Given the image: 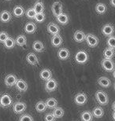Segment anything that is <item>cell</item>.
Returning a JSON list of instances; mask_svg holds the SVG:
<instances>
[{
  "instance_id": "obj_36",
  "label": "cell",
  "mask_w": 115,
  "mask_h": 121,
  "mask_svg": "<svg viewBox=\"0 0 115 121\" xmlns=\"http://www.w3.org/2000/svg\"><path fill=\"white\" fill-rule=\"evenodd\" d=\"M24 13H25L27 17L29 19H34L36 15V13L34 10L33 8H29L28 9H27V11Z\"/></svg>"
},
{
  "instance_id": "obj_2",
  "label": "cell",
  "mask_w": 115,
  "mask_h": 121,
  "mask_svg": "<svg viewBox=\"0 0 115 121\" xmlns=\"http://www.w3.org/2000/svg\"><path fill=\"white\" fill-rule=\"evenodd\" d=\"M88 54H87V52L84 51V50H79L75 55V60L77 61V63L80 65L85 64L88 60Z\"/></svg>"
},
{
  "instance_id": "obj_25",
  "label": "cell",
  "mask_w": 115,
  "mask_h": 121,
  "mask_svg": "<svg viewBox=\"0 0 115 121\" xmlns=\"http://www.w3.org/2000/svg\"><path fill=\"white\" fill-rule=\"evenodd\" d=\"M15 43L17 45L19 46V47H21L26 46L27 45V39L25 37V35H18L15 39Z\"/></svg>"
},
{
  "instance_id": "obj_10",
  "label": "cell",
  "mask_w": 115,
  "mask_h": 121,
  "mask_svg": "<svg viewBox=\"0 0 115 121\" xmlns=\"http://www.w3.org/2000/svg\"><path fill=\"white\" fill-rule=\"evenodd\" d=\"M51 10H52V13L54 16H58V14L63 13L62 12V4L60 1H55L52 4L51 6Z\"/></svg>"
},
{
  "instance_id": "obj_41",
  "label": "cell",
  "mask_w": 115,
  "mask_h": 121,
  "mask_svg": "<svg viewBox=\"0 0 115 121\" xmlns=\"http://www.w3.org/2000/svg\"><path fill=\"white\" fill-rule=\"evenodd\" d=\"M110 3H111V6L114 7L115 6V0H110Z\"/></svg>"
},
{
  "instance_id": "obj_29",
  "label": "cell",
  "mask_w": 115,
  "mask_h": 121,
  "mask_svg": "<svg viewBox=\"0 0 115 121\" xmlns=\"http://www.w3.org/2000/svg\"><path fill=\"white\" fill-rule=\"evenodd\" d=\"M92 115L93 117H95V118H102L104 115V111L101 107H95L94 109L92 110Z\"/></svg>"
},
{
  "instance_id": "obj_24",
  "label": "cell",
  "mask_w": 115,
  "mask_h": 121,
  "mask_svg": "<svg viewBox=\"0 0 115 121\" xmlns=\"http://www.w3.org/2000/svg\"><path fill=\"white\" fill-rule=\"evenodd\" d=\"M24 13H25L24 9L21 6H16L13 9V13L16 17H21Z\"/></svg>"
},
{
  "instance_id": "obj_32",
  "label": "cell",
  "mask_w": 115,
  "mask_h": 121,
  "mask_svg": "<svg viewBox=\"0 0 115 121\" xmlns=\"http://www.w3.org/2000/svg\"><path fill=\"white\" fill-rule=\"evenodd\" d=\"M46 108H55V107L58 106V101L56 100L55 98H48L47 100L46 101Z\"/></svg>"
},
{
  "instance_id": "obj_1",
  "label": "cell",
  "mask_w": 115,
  "mask_h": 121,
  "mask_svg": "<svg viewBox=\"0 0 115 121\" xmlns=\"http://www.w3.org/2000/svg\"><path fill=\"white\" fill-rule=\"evenodd\" d=\"M95 98L99 105H106L109 103V98L106 92L102 91H98L95 93Z\"/></svg>"
},
{
  "instance_id": "obj_6",
  "label": "cell",
  "mask_w": 115,
  "mask_h": 121,
  "mask_svg": "<svg viewBox=\"0 0 115 121\" xmlns=\"http://www.w3.org/2000/svg\"><path fill=\"white\" fill-rule=\"evenodd\" d=\"M26 108L27 105L22 101H16L13 106V110L16 114H21L26 110Z\"/></svg>"
},
{
  "instance_id": "obj_35",
  "label": "cell",
  "mask_w": 115,
  "mask_h": 121,
  "mask_svg": "<svg viewBox=\"0 0 115 121\" xmlns=\"http://www.w3.org/2000/svg\"><path fill=\"white\" fill-rule=\"evenodd\" d=\"M35 20L39 23H43L46 20V13L44 12L43 13H36V15L35 17Z\"/></svg>"
},
{
  "instance_id": "obj_21",
  "label": "cell",
  "mask_w": 115,
  "mask_h": 121,
  "mask_svg": "<svg viewBox=\"0 0 115 121\" xmlns=\"http://www.w3.org/2000/svg\"><path fill=\"white\" fill-rule=\"evenodd\" d=\"M37 29L36 24L33 22H28L24 25V31L28 34H33Z\"/></svg>"
},
{
  "instance_id": "obj_18",
  "label": "cell",
  "mask_w": 115,
  "mask_h": 121,
  "mask_svg": "<svg viewBox=\"0 0 115 121\" xmlns=\"http://www.w3.org/2000/svg\"><path fill=\"white\" fill-rule=\"evenodd\" d=\"M85 33L83 31H76L73 34V39L77 43H82L85 39Z\"/></svg>"
},
{
  "instance_id": "obj_5",
  "label": "cell",
  "mask_w": 115,
  "mask_h": 121,
  "mask_svg": "<svg viewBox=\"0 0 115 121\" xmlns=\"http://www.w3.org/2000/svg\"><path fill=\"white\" fill-rule=\"evenodd\" d=\"M58 82L55 79L51 78L50 79L46 81L45 83V90L47 92H53L57 90L58 88Z\"/></svg>"
},
{
  "instance_id": "obj_15",
  "label": "cell",
  "mask_w": 115,
  "mask_h": 121,
  "mask_svg": "<svg viewBox=\"0 0 115 121\" xmlns=\"http://www.w3.org/2000/svg\"><path fill=\"white\" fill-rule=\"evenodd\" d=\"M70 56V52L67 48H61L58 52V57L60 60H67Z\"/></svg>"
},
{
  "instance_id": "obj_12",
  "label": "cell",
  "mask_w": 115,
  "mask_h": 121,
  "mask_svg": "<svg viewBox=\"0 0 115 121\" xmlns=\"http://www.w3.org/2000/svg\"><path fill=\"white\" fill-rule=\"evenodd\" d=\"M15 86L17 88V90L19 91L20 92H25L28 90V84L24 80L22 79H18L17 80L16 83H15Z\"/></svg>"
},
{
  "instance_id": "obj_11",
  "label": "cell",
  "mask_w": 115,
  "mask_h": 121,
  "mask_svg": "<svg viewBox=\"0 0 115 121\" xmlns=\"http://www.w3.org/2000/svg\"><path fill=\"white\" fill-rule=\"evenodd\" d=\"M26 60L29 65H32V66H36V65H39V63H40V60H39L37 56L35 54H33V53H28L27 54Z\"/></svg>"
},
{
  "instance_id": "obj_7",
  "label": "cell",
  "mask_w": 115,
  "mask_h": 121,
  "mask_svg": "<svg viewBox=\"0 0 115 121\" xmlns=\"http://www.w3.org/2000/svg\"><path fill=\"white\" fill-rule=\"evenodd\" d=\"M101 65L102 68L107 72H113L114 71V63L112 59L104 58L101 61Z\"/></svg>"
},
{
  "instance_id": "obj_9",
  "label": "cell",
  "mask_w": 115,
  "mask_h": 121,
  "mask_svg": "<svg viewBox=\"0 0 115 121\" xmlns=\"http://www.w3.org/2000/svg\"><path fill=\"white\" fill-rule=\"evenodd\" d=\"M17 80H18V78H17V76L15 75L9 74L5 77L4 83L6 84V86H8V87H12V86H15Z\"/></svg>"
},
{
  "instance_id": "obj_23",
  "label": "cell",
  "mask_w": 115,
  "mask_h": 121,
  "mask_svg": "<svg viewBox=\"0 0 115 121\" xmlns=\"http://www.w3.org/2000/svg\"><path fill=\"white\" fill-rule=\"evenodd\" d=\"M32 48L33 50H35L36 52L38 53H41L43 51H44L45 50V47L43 45V43L41 42V41H35L32 44Z\"/></svg>"
},
{
  "instance_id": "obj_8",
  "label": "cell",
  "mask_w": 115,
  "mask_h": 121,
  "mask_svg": "<svg viewBox=\"0 0 115 121\" xmlns=\"http://www.w3.org/2000/svg\"><path fill=\"white\" fill-rule=\"evenodd\" d=\"M74 101L77 105H84L87 101V97L84 93H78L75 96Z\"/></svg>"
},
{
  "instance_id": "obj_37",
  "label": "cell",
  "mask_w": 115,
  "mask_h": 121,
  "mask_svg": "<svg viewBox=\"0 0 115 121\" xmlns=\"http://www.w3.org/2000/svg\"><path fill=\"white\" fill-rule=\"evenodd\" d=\"M106 43H107V45H108L109 47L114 49V47H115V38H114V36H113V35L109 36V38L107 39Z\"/></svg>"
},
{
  "instance_id": "obj_34",
  "label": "cell",
  "mask_w": 115,
  "mask_h": 121,
  "mask_svg": "<svg viewBox=\"0 0 115 121\" xmlns=\"http://www.w3.org/2000/svg\"><path fill=\"white\" fill-rule=\"evenodd\" d=\"M36 109L38 112H44L46 109V105L44 101H38L36 105Z\"/></svg>"
},
{
  "instance_id": "obj_27",
  "label": "cell",
  "mask_w": 115,
  "mask_h": 121,
  "mask_svg": "<svg viewBox=\"0 0 115 121\" xmlns=\"http://www.w3.org/2000/svg\"><path fill=\"white\" fill-rule=\"evenodd\" d=\"M93 117H93L92 112H90V111H84L80 115V118H81L82 121H92Z\"/></svg>"
},
{
  "instance_id": "obj_33",
  "label": "cell",
  "mask_w": 115,
  "mask_h": 121,
  "mask_svg": "<svg viewBox=\"0 0 115 121\" xmlns=\"http://www.w3.org/2000/svg\"><path fill=\"white\" fill-rule=\"evenodd\" d=\"M95 10H96V12L99 14H103L106 11V6L104 3L99 2L95 6Z\"/></svg>"
},
{
  "instance_id": "obj_17",
  "label": "cell",
  "mask_w": 115,
  "mask_h": 121,
  "mask_svg": "<svg viewBox=\"0 0 115 121\" xmlns=\"http://www.w3.org/2000/svg\"><path fill=\"white\" fill-rule=\"evenodd\" d=\"M40 77L41 79L46 81V80H48V79H50L51 78H52V72H51L50 69H43V70H41V72H40Z\"/></svg>"
},
{
  "instance_id": "obj_22",
  "label": "cell",
  "mask_w": 115,
  "mask_h": 121,
  "mask_svg": "<svg viewBox=\"0 0 115 121\" xmlns=\"http://www.w3.org/2000/svg\"><path fill=\"white\" fill-rule=\"evenodd\" d=\"M12 15L8 10H3L0 13V21L3 23H7L11 20Z\"/></svg>"
},
{
  "instance_id": "obj_16",
  "label": "cell",
  "mask_w": 115,
  "mask_h": 121,
  "mask_svg": "<svg viewBox=\"0 0 115 121\" xmlns=\"http://www.w3.org/2000/svg\"><path fill=\"white\" fill-rule=\"evenodd\" d=\"M63 39L59 34H56L54 35L51 38V44L54 47H59L62 44Z\"/></svg>"
},
{
  "instance_id": "obj_13",
  "label": "cell",
  "mask_w": 115,
  "mask_h": 121,
  "mask_svg": "<svg viewBox=\"0 0 115 121\" xmlns=\"http://www.w3.org/2000/svg\"><path fill=\"white\" fill-rule=\"evenodd\" d=\"M46 29L47 31L51 35H56V34H59L60 32V28L58 27V25H56L55 23L51 22L47 25V27H46Z\"/></svg>"
},
{
  "instance_id": "obj_31",
  "label": "cell",
  "mask_w": 115,
  "mask_h": 121,
  "mask_svg": "<svg viewBox=\"0 0 115 121\" xmlns=\"http://www.w3.org/2000/svg\"><path fill=\"white\" fill-rule=\"evenodd\" d=\"M114 56V49L110 47H108L104 50L103 51V57L104 58L112 59Z\"/></svg>"
},
{
  "instance_id": "obj_38",
  "label": "cell",
  "mask_w": 115,
  "mask_h": 121,
  "mask_svg": "<svg viewBox=\"0 0 115 121\" xmlns=\"http://www.w3.org/2000/svg\"><path fill=\"white\" fill-rule=\"evenodd\" d=\"M19 121H34L32 117L29 114H24L20 117Z\"/></svg>"
},
{
  "instance_id": "obj_26",
  "label": "cell",
  "mask_w": 115,
  "mask_h": 121,
  "mask_svg": "<svg viewBox=\"0 0 115 121\" xmlns=\"http://www.w3.org/2000/svg\"><path fill=\"white\" fill-rule=\"evenodd\" d=\"M3 44H4V47H6V49L10 50V49H13V48L15 47L16 43H15V40H14L13 38L9 36V37L6 39V40L3 43Z\"/></svg>"
},
{
  "instance_id": "obj_28",
  "label": "cell",
  "mask_w": 115,
  "mask_h": 121,
  "mask_svg": "<svg viewBox=\"0 0 115 121\" xmlns=\"http://www.w3.org/2000/svg\"><path fill=\"white\" fill-rule=\"evenodd\" d=\"M53 115L54 117L55 118H58V119H59V118H62L63 116L65 114V111L63 110L62 108L61 107H55V108H53Z\"/></svg>"
},
{
  "instance_id": "obj_3",
  "label": "cell",
  "mask_w": 115,
  "mask_h": 121,
  "mask_svg": "<svg viewBox=\"0 0 115 121\" xmlns=\"http://www.w3.org/2000/svg\"><path fill=\"white\" fill-rule=\"evenodd\" d=\"M13 104V99L11 96L7 94H4L0 97V106L2 108H8Z\"/></svg>"
},
{
  "instance_id": "obj_39",
  "label": "cell",
  "mask_w": 115,
  "mask_h": 121,
  "mask_svg": "<svg viewBox=\"0 0 115 121\" xmlns=\"http://www.w3.org/2000/svg\"><path fill=\"white\" fill-rule=\"evenodd\" d=\"M8 37L9 35L6 31H0V43H3Z\"/></svg>"
},
{
  "instance_id": "obj_14",
  "label": "cell",
  "mask_w": 115,
  "mask_h": 121,
  "mask_svg": "<svg viewBox=\"0 0 115 121\" xmlns=\"http://www.w3.org/2000/svg\"><path fill=\"white\" fill-rule=\"evenodd\" d=\"M102 32L105 36H111L113 35V34L114 32V26L110 25V24H107L105 25L102 28Z\"/></svg>"
},
{
  "instance_id": "obj_40",
  "label": "cell",
  "mask_w": 115,
  "mask_h": 121,
  "mask_svg": "<svg viewBox=\"0 0 115 121\" xmlns=\"http://www.w3.org/2000/svg\"><path fill=\"white\" fill-rule=\"evenodd\" d=\"M56 118L54 117L53 113H46L44 117L45 121H55Z\"/></svg>"
},
{
  "instance_id": "obj_4",
  "label": "cell",
  "mask_w": 115,
  "mask_h": 121,
  "mask_svg": "<svg viewBox=\"0 0 115 121\" xmlns=\"http://www.w3.org/2000/svg\"><path fill=\"white\" fill-rule=\"evenodd\" d=\"M85 41H86L87 44L90 47H96L99 45V38L95 36L93 34H87L85 35Z\"/></svg>"
},
{
  "instance_id": "obj_42",
  "label": "cell",
  "mask_w": 115,
  "mask_h": 121,
  "mask_svg": "<svg viewBox=\"0 0 115 121\" xmlns=\"http://www.w3.org/2000/svg\"><path fill=\"white\" fill-rule=\"evenodd\" d=\"M6 1H11V0H6Z\"/></svg>"
},
{
  "instance_id": "obj_19",
  "label": "cell",
  "mask_w": 115,
  "mask_h": 121,
  "mask_svg": "<svg viewBox=\"0 0 115 121\" xmlns=\"http://www.w3.org/2000/svg\"><path fill=\"white\" fill-rule=\"evenodd\" d=\"M56 19H57L58 22L62 25H66L67 24L69 23V17H68V15L64 13H62L58 14V16H56Z\"/></svg>"
},
{
  "instance_id": "obj_20",
  "label": "cell",
  "mask_w": 115,
  "mask_h": 121,
  "mask_svg": "<svg viewBox=\"0 0 115 121\" xmlns=\"http://www.w3.org/2000/svg\"><path fill=\"white\" fill-rule=\"evenodd\" d=\"M98 83H99V86H102V87L107 88L111 85V81H110V79L109 78H107V77L102 76L98 79Z\"/></svg>"
},
{
  "instance_id": "obj_30",
  "label": "cell",
  "mask_w": 115,
  "mask_h": 121,
  "mask_svg": "<svg viewBox=\"0 0 115 121\" xmlns=\"http://www.w3.org/2000/svg\"><path fill=\"white\" fill-rule=\"evenodd\" d=\"M33 9L36 13H40L44 12V5L42 2H36L33 6Z\"/></svg>"
}]
</instances>
